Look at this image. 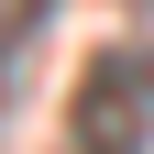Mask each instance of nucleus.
<instances>
[{"instance_id": "obj_1", "label": "nucleus", "mask_w": 154, "mask_h": 154, "mask_svg": "<svg viewBox=\"0 0 154 154\" xmlns=\"http://www.w3.org/2000/svg\"><path fill=\"white\" fill-rule=\"evenodd\" d=\"M143 132H154V66L132 44L88 55V77L66 99V143H143Z\"/></svg>"}]
</instances>
